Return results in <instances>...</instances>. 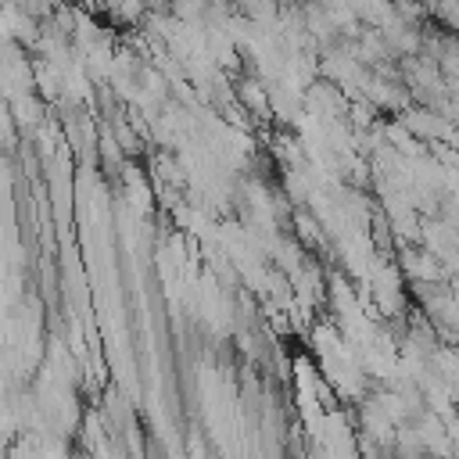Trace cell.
I'll use <instances>...</instances> for the list:
<instances>
[{"mask_svg":"<svg viewBox=\"0 0 459 459\" xmlns=\"http://www.w3.org/2000/svg\"><path fill=\"white\" fill-rule=\"evenodd\" d=\"M7 7H14V11H22V14H32V18H50L54 14V7L61 4V0H4Z\"/></svg>","mask_w":459,"mask_h":459,"instance_id":"cell-2","label":"cell"},{"mask_svg":"<svg viewBox=\"0 0 459 459\" xmlns=\"http://www.w3.org/2000/svg\"><path fill=\"white\" fill-rule=\"evenodd\" d=\"M104 11L118 25H136L147 14V0H104Z\"/></svg>","mask_w":459,"mask_h":459,"instance_id":"cell-1","label":"cell"}]
</instances>
